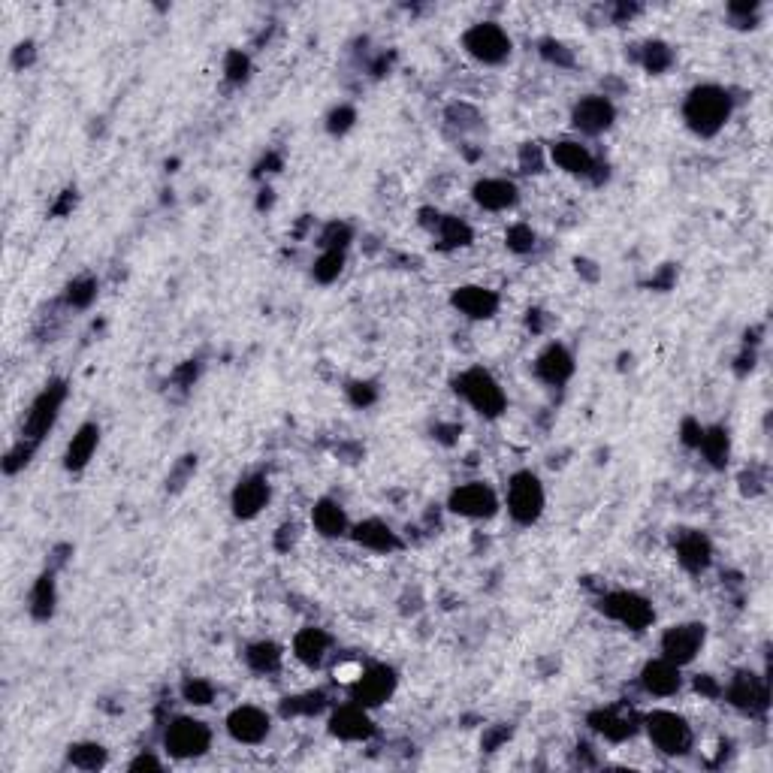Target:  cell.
Masks as SVG:
<instances>
[{
  "instance_id": "6da1fadb",
  "label": "cell",
  "mask_w": 773,
  "mask_h": 773,
  "mask_svg": "<svg viewBox=\"0 0 773 773\" xmlns=\"http://www.w3.org/2000/svg\"><path fill=\"white\" fill-rule=\"evenodd\" d=\"M731 112H734L731 91L722 85H713V82L695 85L683 100V121L701 139L716 136L731 121Z\"/></svg>"
},
{
  "instance_id": "7a4b0ae2",
  "label": "cell",
  "mask_w": 773,
  "mask_h": 773,
  "mask_svg": "<svg viewBox=\"0 0 773 773\" xmlns=\"http://www.w3.org/2000/svg\"><path fill=\"white\" fill-rule=\"evenodd\" d=\"M456 393L466 399L481 417L487 420H496L508 411V396L502 390V384L493 378V372L475 366V369H466L456 381H453Z\"/></svg>"
},
{
  "instance_id": "3957f363",
  "label": "cell",
  "mask_w": 773,
  "mask_h": 773,
  "mask_svg": "<svg viewBox=\"0 0 773 773\" xmlns=\"http://www.w3.org/2000/svg\"><path fill=\"white\" fill-rule=\"evenodd\" d=\"M598 610L607 616V620L620 623V626H626V629H632V632H644V629H650L653 620H656L653 604H650L644 595L632 592V589L604 592V595L598 598Z\"/></svg>"
},
{
  "instance_id": "277c9868",
  "label": "cell",
  "mask_w": 773,
  "mask_h": 773,
  "mask_svg": "<svg viewBox=\"0 0 773 773\" xmlns=\"http://www.w3.org/2000/svg\"><path fill=\"white\" fill-rule=\"evenodd\" d=\"M647 737L650 743L662 752V755H686L695 743V731L686 722V716L674 713V710H653L647 719Z\"/></svg>"
},
{
  "instance_id": "5b68a950",
  "label": "cell",
  "mask_w": 773,
  "mask_h": 773,
  "mask_svg": "<svg viewBox=\"0 0 773 773\" xmlns=\"http://www.w3.org/2000/svg\"><path fill=\"white\" fill-rule=\"evenodd\" d=\"M462 49H466L469 58H475L484 67H499L511 58V37L502 25L496 22H478L472 25L466 34H462Z\"/></svg>"
},
{
  "instance_id": "8992f818",
  "label": "cell",
  "mask_w": 773,
  "mask_h": 773,
  "mask_svg": "<svg viewBox=\"0 0 773 773\" xmlns=\"http://www.w3.org/2000/svg\"><path fill=\"white\" fill-rule=\"evenodd\" d=\"M64 399H67V384L64 381H49L40 396L31 402V411L25 414V423H22V441L28 444H40L49 429L58 423V414L64 408Z\"/></svg>"
},
{
  "instance_id": "52a82bcc",
  "label": "cell",
  "mask_w": 773,
  "mask_h": 773,
  "mask_svg": "<svg viewBox=\"0 0 773 773\" xmlns=\"http://www.w3.org/2000/svg\"><path fill=\"white\" fill-rule=\"evenodd\" d=\"M547 493L535 472H517L508 481V514L520 526H535L544 514Z\"/></svg>"
},
{
  "instance_id": "ba28073f",
  "label": "cell",
  "mask_w": 773,
  "mask_h": 773,
  "mask_svg": "<svg viewBox=\"0 0 773 773\" xmlns=\"http://www.w3.org/2000/svg\"><path fill=\"white\" fill-rule=\"evenodd\" d=\"M212 746V728L203 722V719H194V716H176L167 731H164V749L179 758V761H188V758H200L206 755Z\"/></svg>"
},
{
  "instance_id": "9c48e42d",
  "label": "cell",
  "mask_w": 773,
  "mask_h": 773,
  "mask_svg": "<svg viewBox=\"0 0 773 773\" xmlns=\"http://www.w3.org/2000/svg\"><path fill=\"white\" fill-rule=\"evenodd\" d=\"M447 508L456 517H466V520H490V517L499 514V496L490 484L472 481V484H459L450 493Z\"/></svg>"
},
{
  "instance_id": "30bf717a",
  "label": "cell",
  "mask_w": 773,
  "mask_h": 773,
  "mask_svg": "<svg viewBox=\"0 0 773 773\" xmlns=\"http://www.w3.org/2000/svg\"><path fill=\"white\" fill-rule=\"evenodd\" d=\"M396 683H399V677H396L393 668H387V665H369V668H360V674L354 677V683H351V698H354V704L372 710V707H381L384 701L393 698Z\"/></svg>"
},
{
  "instance_id": "8fae6325",
  "label": "cell",
  "mask_w": 773,
  "mask_h": 773,
  "mask_svg": "<svg viewBox=\"0 0 773 773\" xmlns=\"http://www.w3.org/2000/svg\"><path fill=\"white\" fill-rule=\"evenodd\" d=\"M725 701L740 710V713H749V716H761L767 713L770 707V689H767V680L758 677L755 671H740L731 677V683L722 689Z\"/></svg>"
},
{
  "instance_id": "7c38bea8",
  "label": "cell",
  "mask_w": 773,
  "mask_h": 773,
  "mask_svg": "<svg viewBox=\"0 0 773 773\" xmlns=\"http://www.w3.org/2000/svg\"><path fill=\"white\" fill-rule=\"evenodd\" d=\"M707 644V626L704 623H680V626H671L665 635H662V656L674 665H692L695 656L704 650Z\"/></svg>"
},
{
  "instance_id": "4fadbf2b",
  "label": "cell",
  "mask_w": 773,
  "mask_h": 773,
  "mask_svg": "<svg viewBox=\"0 0 773 773\" xmlns=\"http://www.w3.org/2000/svg\"><path fill=\"white\" fill-rule=\"evenodd\" d=\"M616 121V106L607 94H586L574 103L571 109V124L574 130L586 133V136H598L607 133Z\"/></svg>"
},
{
  "instance_id": "5bb4252c",
  "label": "cell",
  "mask_w": 773,
  "mask_h": 773,
  "mask_svg": "<svg viewBox=\"0 0 773 773\" xmlns=\"http://www.w3.org/2000/svg\"><path fill=\"white\" fill-rule=\"evenodd\" d=\"M227 734L236 740V743H245V746H257L269 737V728H272V719L266 710L254 707V704H242L236 710L227 713Z\"/></svg>"
},
{
  "instance_id": "9a60e30c",
  "label": "cell",
  "mask_w": 773,
  "mask_h": 773,
  "mask_svg": "<svg viewBox=\"0 0 773 773\" xmlns=\"http://www.w3.org/2000/svg\"><path fill=\"white\" fill-rule=\"evenodd\" d=\"M450 305L469 321H490L499 312V293L481 284H462L453 290Z\"/></svg>"
},
{
  "instance_id": "2e32d148",
  "label": "cell",
  "mask_w": 773,
  "mask_h": 773,
  "mask_svg": "<svg viewBox=\"0 0 773 773\" xmlns=\"http://www.w3.org/2000/svg\"><path fill=\"white\" fill-rule=\"evenodd\" d=\"M272 499V487H269V478L266 475H248L236 484L233 490V514L239 520H254Z\"/></svg>"
},
{
  "instance_id": "e0dca14e",
  "label": "cell",
  "mask_w": 773,
  "mask_h": 773,
  "mask_svg": "<svg viewBox=\"0 0 773 773\" xmlns=\"http://www.w3.org/2000/svg\"><path fill=\"white\" fill-rule=\"evenodd\" d=\"M330 734L345 740V743H360V740H369L375 734V722L369 716L366 707L360 704H345L339 710H333L330 716Z\"/></svg>"
},
{
  "instance_id": "ac0fdd59",
  "label": "cell",
  "mask_w": 773,
  "mask_h": 773,
  "mask_svg": "<svg viewBox=\"0 0 773 773\" xmlns=\"http://www.w3.org/2000/svg\"><path fill=\"white\" fill-rule=\"evenodd\" d=\"M641 686H644L647 695H656V698H671V695H677L680 686H683L680 665L668 662L665 656L650 659V662L641 668Z\"/></svg>"
},
{
  "instance_id": "d6986e66",
  "label": "cell",
  "mask_w": 773,
  "mask_h": 773,
  "mask_svg": "<svg viewBox=\"0 0 773 773\" xmlns=\"http://www.w3.org/2000/svg\"><path fill=\"white\" fill-rule=\"evenodd\" d=\"M550 161L562 170V173H568V176H583V179H589L598 167H595V158H592V151L583 145V142H577V139H559V142H553L550 145Z\"/></svg>"
},
{
  "instance_id": "ffe728a7",
  "label": "cell",
  "mask_w": 773,
  "mask_h": 773,
  "mask_svg": "<svg viewBox=\"0 0 773 773\" xmlns=\"http://www.w3.org/2000/svg\"><path fill=\"white\" fill-rule=\"evenodd\" d=\"M535 375H538L544 384H550V387L568 384L571 375H574V357H571V351H568L565 345H559V342H550V345L535 357Z\"/></svg>"
},
{
  "instance_id": "44dd1931",
  "label": "cell",
  "mask_w": 773,
  "mask_h": 773,
  "mask_svg": "<svg viewBox=\"0 0 773 773\" xmlns=\"http://www.w3.org/2000/svg\"><path fill=\"white\" fill-rule=\"evenodd\" d=\"M674 553H677V562H680L689 574H701V571H707L710 562H713V544H710V538H707L704 532H695V529H689V532H683V535L677 538Z\"/></svg>"
},
{
  "instance_id": "7402d4cb",
  "label": "cell",
  "mask_w": 773,
  "mask_h": 773,
  "mask_svg": "<svg viewBox=\"0 0 773 773\" xmlns=\"http://www.w3.org/2000/svg\"><path fill=\"white\" fill-rule=\"evenodd\" d=\"M472 197L481 209L487 212H505V209H514L517 200H520V191L514 182L508 179H481L475 182L472 188Z\"/></svg>"
},
{
  "instance_id": "603a6c76",
  "label": "cell",
  "mask_w": 773,
  "mask_h": 773,
  "mask_svg": "<svg viewBox=\"0 0 773 773\" xmlns=\"http://www.w3.org/2000/svg\"><path fill=\"white\" fill-rule=\"evenodd\" d=\"M589 728L598 731V734H601L604 740H610V743H623V740H629V737L638 731V722H635L632 713H623V710H616V707H607V710L589 713Z\"/></svg>"
},
{
  "instance_id": "cb8c5ba5",
  "label": "cell",
  "mask_w": 773,
  "mask_h": 773,
  "mask_svg": "<svg viewBox=\"0 0 773 773\" xmlns=\"http://www.w3.org/2000/svg\"><path fill=\"white\" fill-rule=\"evenodd\" d=\"M330 644H333V638H330L324 629L308 626V629H299V632H296V638H293V656H296L305 668H321L324 659H327V653H330Z\"/></svg>"
},
{
  "instance_id": "d4e9b609",
  "label": "cell",
  "mask_w": 773,
  "mask_h": 773,
  "mask_svg": "<svg viewBox=\"0 0 773 773\" xmlns=\"http://www.w3.org/2000/svg\"><path fill=\"white\" fill-rule=\"evenodd\" d=\"M351 538H354L360 547L372 550V553H396V550L402 547L399 535H396L384 520H375V517L357 523V526L351 529Z\"/></svg>"
},
{
  "instance_id": "484cf974",
  "label": "cell",
  "mask_w": 773,
  "mask_h": 773,
  "mask_svg": "<svg viewBox=\"0 0 773 773\" xmlns=\"http://www.w3.org/2000/svg\"><path fill=\"white\" fill-rule=\"evenodd\" d=\"M97 444H100V426H97V423H82V426L76 429V435L70 438V444H67L64 469H67V472H82L88 462H91Z\"/></svg>"
},
{
  "instance_id": "4316f807",
  "label": "cell",
  "mask_w": 773,
  "mask_h": 773,
  "mask_svg": "<svg viewBox=\"0 0 773 773\" xmlns=\"http://www.w3.org/2000/svg\"><path fill=\"white\" fill-rule=\"evenodd\" d=\"M312 526H315V532H318L321 538H342V535L351 532L345 508H342L339 502H333V499L315 502V508H312Z\"/></svg>"
},
{
  "instance_id": "83f0119b",
  "label": "cell",
  "mask_w": 773,
  "mask_h": 773,
  "mask_svg": "<svg viewBox=\"0 0 773 773\" xmlns=\"http://www.w3.org/2000/svg\"><path fill=\"white\" fill-rule=\"evenodd\" d=\"M55 604H58V589H55V574L46 571L37 577L34 589H31V616L40 623H46L49 616L55 613Z\"/></svg>"
},
{
  "instance_id": "f1b7e54d",
  "label": "cell",
  "mask_w": 773,
  "mask_h": 773,
  "mask_svg": "<svg viewBox=\"0 0 773 773\" xmlns=\"http://www.w3.org/2000/svg\"><path fill=\"white\" fill-rule=\"evenodd\" d=\"M701 453L707 456V462L713 469H722L728 462V453H731V438H728V429L722 426H710L701 432V441H698Z\"/></svg>"
},
{
  "instance_id": "f546056e",
  "label": "cell",
  "mask_w": 773,
  "mask_h": 773,
  "mask_svg": "<svg viewBox=\"0 0 773 773\" xmlns=\"http://www.w3.org/2000/svg\"><path fill=\"white\" fill-rule=\"evenodd\" d=\"M281 647L275 641H257L245 650V662L257 674H275L281 668Z\"/></svg>"
},
{
  "instance_id": "4dcf8cb0",
  "label": "cell",
  "mask_w": 773,
  "mask_h": 773,
  "mask_svg": "<svg viewBox=\"0 0 773 773\" xmlns=\"http://www.w3.org/2000/svg\"><path fill=\"white\" fill-rule=\"evenodd\" d=\"M435 233H438L441 248H466V245H472V239H475V233H472V227H469L466 221L450 218V215L438 218Z\"/></svg>"
},
{
  "instance_id": "1f68e13d",
  "label": "cell",
  "mask_w": 773,
  "mask_h": 773,
  "mask_svg": "<svg viewBox=\"0 0 773 773\" xmlns=\"http://www.w3.org/2000/svg\"><path fill=\"white\" fill-rule=\"evenodd\" d=\"M67 758L79 770H97V767H103L109 761V755H106V749L100 743H73Z\"/></svg>"
},
{
  "instance_id": "d6a6232c",
  "label": "cell",
  "mask_w": 773,
  "mask_h": 773,
  "mask_svg": "<svg viewBox=\"0 0 773 773\" xmlns=\"http://www.w3.org/2000/svg\"><path fill=\"white\" fill-rule=\"evenodd\" d=\"M342 269H345V251H339V248H324V254L315 260L312 275H315L318 284H333V281L342 275Z\"/></svg>"
},
{
  "instance_id": "836d02e7",
  "label": "cell",
  "mask_w": 773,
  "mask_h": 773,
  "mask_svg": "<svg viewBox=\"0 0 773 773\" xmlns=\"http://www.w3.org/2000/svg\"><path fill=\"white\" fill-rule=\"evenodd\" d=\"M321 707H324V692H308V695L284 698L281 713H284V716H299V713L312 716V713H318Z\"/></svg>"
},
{
  "instance_id": "e575fe53",
  "label": "cell",
  "mask_w": 773,
  "mask_h": 773,
  "mask_svg": "<svg viewBox=\"0 0 773 773\" xmlns=\"http://www.w3.org/2000/svg\"><path fill=\"white\" fill-rule=\"evenodd\" d=\"M97 296V281L94 278H79L67 287V302L73 308H88Z\"/></svg>"
},
{
  "instance_id": "d590c367",
  "label": "cell",
  "mask_w": 773,
  "mask_h": 773,
  "mask_svg": "<svg viewBox=\"0 0 773 773\" xmlns=\"http://www.w3.org/2000/svg\"><path fill=\"white\" fill-rule=\"evenodd\" d=\"M671 61H674V55H671V49H668L665 43H650V46L644 49V67H647L650 73L668 70Z\"/></svg>"
},
{
  "instance_id": "8d00e7d4",
  "label": "cell",
  "mask_w": 773,
  "mask_h": 773,
  "mask_svg": "<svg viewBox=\"0 0 773 773\" xmlns=\"http://www.w3.org/2000/svg\"><path fill=\"white\" fill-rule=\"evenodd\" d=\"M508 248L517 251V254H529V251L535 248V233H532V227L514 224V227L508 230Z\"/></svg>"
},
{
  "instance_id": "74e56055",
  "label": "cell",
  "mask_w": 773,
  "mask_h": 773,
  "mask_svg": "<svg viewBox=\"0 0 773 773\" xmlns=\"http://www.w3.org/2000/svg\"><path fill=\"white\" fill-rule=\"evenodd\" d=\"M182 692H185V701H188V704H197V707H206V704L215 698V689H212V683H206V680H188Z\"/></svg>"
},
{
  "instance_id": "f35d334b",
  "label": "cell",
  "mask_w": 773,
  "mask_h": 773,
  "mask_svg": "<svg viewBox=\"0 0 773 773\" xmlns=\"http://www.w3.org/2000/svg\"><path fill=\"white\" fill-rule=\"evenodd\" d=\"M348 242H351V227L348 224H330L327 230H324V236H321V245L324 248H339V251H345L348 248Z\"/></svg>"
},
{
  "instance_id": "ab89813d",
  "label": "cell",
  "mask_w": 773,
  "mask_h": 773,
  "mask_svg": "<svg viewBox=\"0 0 773 773\" xmlns=\"http://www.w3.org/2000/svg\"><path fill=\"white\" fill-rule=\"evenodd\" d=\"M224 73H227L230 82H245L248 73H251V64H248V58L242 52H230L227 61H224Z\"/></svg>"
},
{
  "instance_id": "60d3db41",
  "label": "cell",
  "mask_w": 773,
  "mask_h": 773,
  "mask_svg": "<svg viewBox=\"0 0 773 773\" xmlns=\"http://www.w3.org/2000/svg\"><path fill=\"white\" fill-rule=\"evenodd\" d=\"M354 118H357V115H354L351 106H339V109L330 115V130H333V133H345V130L354 124Z\"/></svg>"
},
{
  "instance_id": "b9f144b4",
  "label": "cell",
  "mask_w": 773,
  "mask_h": 773,
  "mask_svg": "<svg viewBox=\"0 0 773 773\" xmlns=\"http://www.w3.org/2000/svg\"><path fill=\"white\" fill-rule=\"evenodd\" d=\"M161 767H164V764L154 758L151 752H139V755L130 761V770H133V773H139V770H161Z\"/></svg>"
},
{
  "instance_id": "7bdbcfd3",
  "label": "cell",
  "mask_w": 773,
  "mask_h": 773,
  "mask_svg": "<svg viewBox=\"0 0 773 773\" xmlns=\"http://www.w3.org/2000/svg\"><path fill=\"white\" fill-rule=\"evenodd\" d=\"M351 399H354V405H369V402L375 399L372 384H354V387H351Z\"/></svg>"
},
{
  "instance_id": "ee69618b",
  "label": "cell",
  "mask_w": 773,
  "mask_h": 773,
  "mask_svg": "<svg viewBox=\"0 0 773 773\" xmlns=\"http://www.w3.org/2000/svg\"><path fill=\"white\" fill-rule=\"evenodd\" d=\"M562 49H565L562 43H553V40H547V43H544V55H547L550 61H559V64H571V55H565Z\"/></svg>"
},
{
  "instance_id": "f6af8a7d",
  "label": "cell",
  "mask_w": 773,
  "mask_h": 773,
  "mask_svg": "<svg viewBox=\"0 0 773 773\" xmlns=\"http://www.w3.org/2000/svg\"><path fill=\"white\" fill-rule=\"evenodd\" d=\"M695 689H698V692H704V695H722V689H719L710 677H698Z\"/></svg>"
}]
</instances>
